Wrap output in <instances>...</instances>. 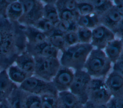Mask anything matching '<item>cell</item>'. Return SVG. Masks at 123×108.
<instances>
[{
  "instance_id": "44dd1931",
  "label": "cell",
  "mask_w": 123,
  "mask_h": 108,
  "mask_svg": "<svg viewBox=\"0 0 123 108\" xmlns=\"http://www.w3.org/2000/svg\"><path fill=\"white\" fill-rule=\"evenodd\" d=\"M7 72L10 79L18 86L29 77L25 72L15 64L11 65L7 69Z\"/></svg>"
},
{
  "instance_id": "7c38bea8",
  "label": "cell",
  "mask_w": 123,
  "mask_h": 108,
  "mask_svg": "<svg viewBox=\"0 0 123 108\" xmlns=\"http://www.w3.org/2000/svg\"><path fill=\"white\" fill-rule=\"evenodd\" d=\"M14 64L25 72L29 77L34 75L35 69V58L26 50L17 56Z\"/></svg>"
},
{
  "instance_id": "e0dca14e",
  "label": "cell",
  "mask_w": 123,
  "mask_h": 108,
  "mask_svg": "<svg viewBox=\"0 0 123 108\" xmlns=\"http://www.w3.org/2000/svg\"><path fill=\"white\" fill-rule=\"evenodd\" d=\"M107 57L114 64L120 56L123 51V42L121 38H115L110 41L103 50Z\"/></svg>"
},
{
  "instance_id": "4316f807",
  "label": "cell",
  "mask_w": 123,
  "mask_h": 108,
  "mask_svg": "<svg viewBox=\"0 0 123 108\" xmlns=\"http://www.w3.org/2000/svg\"><path fill=\"white\" fill-rule=\"evenodd\" d=\"M41 108H60L58 95L44 94L40 96Z\"/></svg>"
},
{
  "instance_id": "f546056e",
  "label": "cell",
  "mask_w": 123,
  "mask_h": 108,
  "mask_svg": "<svg viewBox=\"0 0 123 108\" xmlns=\"http://www.w3.org/2000/svg\"><path fill=\"white\" fill-rule=\"evenodd\" d=\"M79 42L81 43H90L92 39V30L86 27H78L76 31Z\"/></svg>"
},
{
  "instance_id": "ba28073f",
  "label": "cell",
  "mask_w": 123,
  "mask_h": 108,
  "mask_svg": "<svg viewBox=\"0 0 123 108\" xmlns=\"http://www.w3.org/2000/svg\"><path fill=\"white\" fill-rule=\"evenodd\" d=\"M92 32L90 44L94 48L104 50L110 41L116 38L112 31L101 24L93 29Z\"/></svg>"
},
{
  "instance_id": "b9f144b4",
  "label": "cell",
  "mask_w": 123,
  "mask_h": 108,
  "mask_svg": "<svg viewBox=\"0 0 123 108\" xmlns=\"http://www.w3.org/2000/svg\"><path fill=\"white\" fill-rule=\"evenodd\" d=\"M121 38V39H122V40H123V36H122V37H121V38Z\"/></svg>"
},
{
  "instance_id": "d6986e66",
  "label": "cell",
  "mask_w": 123,
  "mask_h": 108,
  "mask_svg": "<svg viewBox=\"0 0 123 108\" xmlns=\"http://www.w3.org/2000/svg\"><path fill=\"white\" fill-rule=\"evenodd\" d=\"M23 8L20 0H12L6 13V18L12 23H18L23 15Z\"/></svg>"
},
{
  "instance_id": "d590c367",
  "label": "cell",
  "mask_w": 123,
  "mask_h": 108,
  "mask_svg": "<svg viewBox=\"0 0 123 108\" xmlns=\"http://www.w3.org/2000/svg\"><path fill=\"white\" fill-rule=\"evenodd\" d=\"M112 70L115 71L123 76V51L118 59L113 64Z\"/></svg>"
},
{
  "instance_id": "d6a6232c",
  "label": "cell",
  "mask_w": 123,
  "mask_h": 108,
  "mask_svg": "<svg viewBox=\"0 0 123 108\" xmlns=\"http://www.w3.org/2000/svg\"><path fill=\"white\" fill-rule=\"evenodd\" d=\"M13 23L5 18L0 17V45L7 33L12 27Z\"/></svg>"
},
{
  "instance_id": "5bb4252c",
  "label": "cell",
  "mask_w": 123,
  "mask_h": 108,
  "mask_svg": "<svg viewBox=\"0 0 123 108\" xmlns=\"http://www.w3.org/2000/svg\"><path fill=\"white\" fill-rule=\"evenodd\" d=\"M21 26L25 36L27 44L36 45L47 40L46 35L36 27L31 26Z\"/></svg>"
},
{
  "instance_id": "8d00e7d4",
  "label": "cell",
  "mask_w": 123,
  "mask_h": 108,
  "mask_svg": "<svg viewBox=\"0 0 123 108\" xmlns=\"http://www.w3.org/2000/svg\"><path fill=\"white\" fill-rule=\"evenodd\" d=\"M12 0H0V17L6 18V13L7 7Z\"/></svg>"
},
{
  "instance_id": "7402d4cb",
  "label": "cell",
  "mask_w": 123,
  "mask_h": 108,
  "mask_svg": "<svg viewBox=\"0 0 123 108\" xmlns=\"http://www.w3.org/2000/svg\"><path fill=\"white\" fill-rule=\"evenodd\" d=\"M77 23L78 27H86L91 30L100 24L99 16L95 13L86 15H79Z\"/></svg>"
},
{
  "instance_id": "f1b7e54d",
  "label": "cell",
  "mask_w": 123,
  "mask_h": 108,
  "mask_svg": "<svg viewBox=\"0 0 123 108\" xmlns=\"http://www.w3.org/2000/svg\"><path fill=\"white\" fill-rule=\"evenodd\" d=\"M55 5L57 10H65L73 12L77 11V0H57L55 1Z\"/></svg>"
},
{
  "instance_id": "e575fe53",
  "label": "cell",
  "mask_w": 123,
  "mask_h": 108,
  "mask_svg": "<svg viewBox=\"0 0 123 108\" xmlns=\"http://www.w3.org/2000/svg\"><path fill=\"white\" fill-rule=\"evenodd\" d=\"M106 106L107 108H123V97H111Z\"/></svg>"
},
{
  "instance_id": "60d3db41",
  "label": "cell",
  "mask_w": 123,
  "mask_h": 108,
  "mask_svg": "<svg viewBox=\"0 0 123 108\" xmlns=\"http://www.w3.org/2000/svg\"><path fill=\"white\" fill-rule=\"evenodd\" d=\"M0 108H12V107L7 100H5L0 102Z\"/></svg>"
},
{
  "instance_id": "30bf717a",
  "label": "cell",
  "mask_w": 123,
  "mask_h": 108,
  "mask_svg": "<svg viewBox=\"0 0 123 108\" xmlns=\"http://www.w3.org/2000/svg\"><path fill=\"white\" fill-rule=\"evenodd\" d=\"M25 50L34 57L58 58L59 53V51L47 40L36 45H29L26 43Z\"/></svg>"
},
{
  "instance_id": "603a6c76",
  "label": "cell",
  "mask_w": 123,
  "mask_h": 108,
  "mask_svg": "<svg viewBox=\"0 0 123 108\" xmlns=\"http://www.w3.org/2000/svg\"><path fill=\"white\" fill-rule=\"evenodd\" d=\"M63 35L56 28L54 31L47 36V40L59 51L62 52L66 48Z\"/></svg>"
},
{
  "instance_id": "7a4b0ae2",
  "label": "cell",
  "mask_w": 123,
  "mask_h": 108,
  "mask_svg": "<svg viewBox=\"0 0 123 108\" xmlns=\"http://www.w3.org/2000/svg\"><path fill=\"white\" fill-rule=\"evenodd\" d=\"M111 64L103 50L94 48L86 60L83 69L92 78L105 79L110 72Z\"/></svg>"
},
{
  "instance_id": "d4e9b609",
  "label": "cell",
  "mask_w": 123,
  "mask_h": 108,
  "mask_svg": "<svg viewBox=\"0 0 123 108\" xmlns=\"http://www.w3.org/2000/svg\"><path fill=\"white\" fill-rule=\"evenodd\" d=\"M78 27L77 21L75 20H60L56 25V29L63 34L72 31H76Z\"/></svg>"
},
{
  "instance_id": "2e32d148",
  "label": "cell",
  "mask_w": 123,
  "mask_h": 108,
  "mask_svg": "<svg viewBox=\"0 0 123 108\" xmlns=\"http://www.w3.org/2000/svg\"><path fill=\"white\" fill-rule=\"evenodd\" d=\"M17 85L13 83L9 78L7 69L0 70V102L7 100L13 90Z\"/></svg>"
},
{
  "instance_id": "ac0fdd59",
  "label": "cell",
  "mask_w": 123,
  "mask_h": 108,
  "mask_svg": "<svg viewBox=\"0 0 123 108\" xmlns=\"http://www.w3.org/2000/svg\"><path fill=\"white\" fill-rule=\"evenodd\" d=\"M28 94L17 86L13 90L7 100L12 108H24Z\"/></svg>"
},
{
  "instance_id": "8fae6325",
  "label": "cell",
  "mask_w": 123,
  "mask_h": 108,
  "mask_svg": "<svg viewBox=\"0 0 123 108\" xmlns=\"http://www.w3.org/2000/svg\"><path fill=\"white\" fill-rule=\"evenodd\" d=\"M105 81L112 97H123V76L112 70L105 79Z\"/></svg>"
},
{
  "instance_id": "ffe728a7",
  "label": "cell",
  "mask_w": 123,
  "mask_h": 108,
  "mask_svg": "<svg viewBox=\"0 0 123 108\" xmlns=\"http://www.w3.org/2000/svg\"><path fill=\"white\" fill-rule=\"evenodd\" d=\"M55 1L48 0L43 1L44 3L43 17L56 26L60 21V19L58 10L55 3Z\"/></svg>"
},
{
  "instance_id": "3957f363",
  "label": "cell",
  "mask_w": 123,
  "mask_h": 108,
  "mask_svg": "<svg viewBox=\"0 0 123 108\" xmlns=\"http://www.w3.org/2000/svg\"><path fill=\"white\" fill-rule=\"evenodd\" d=\"M23 5V15L18 23L23 26H33L43 17V1L38 0H20Z\"/></svg>"
},
{
  "instance_id": "9a60e30c",
  "label": "cell",
  "mask_w": 123,
  "mask_h": 108,
  "mask_svg": "<svg viewBox=\"0 0 123 108\" xmlns=\"http://www.w3.org/2000/svg\"><path fill=\"white\" fill-rule=\"evenodd\" d=\"M60 108H82L83 104L78 97L69 90L58 92Z\"/></svg>"
},
{
  "instance_id": "f35d334b",
  "label": "cell",
  "mask_w": 123,
  "mask_h": 108,
  "mask_svg": "<svg viewBox=\"0 0 123 108\" xmlns=\"http://www.w3.org/2000/svg\"><path fill=\"white\" fill-rule=\"evenodd\" d=\"M115 34L119 37V38L123 36V18L122 19L120 24L117 27L115 31Z\"/></svg>"
},
{
  "instance_id": "484cf974",
  "label": "cell",
  "mask_w": 123,
  "mask_h": 108,
  "mask_svg": "<svg viewBox=\"0 0 123 108\" xmlns=\"http://www.w3.org/2000/svg\"><path fill=\"white\" fill-rule=\"evenodd\" d=\"M33 26L44 33L47 37L56 29V26L44 17L39 20Z\"/></svg>"
},
{
  "instance_id": "4dcf8cb0",
  "label": "cell",
  "mask_w": 123,
  "mask_h": 108,
  "mask_svg": "<svg viewBox=\"0 0 123 108\" xmlns=\"http://www.w3.org/2000/svg\"><path fill=\"white\" fill-rule=\"evenodd\" d=\"M41 99L40 96L28 94L24 108H41Z\"/></svg>"
},
{
  "instance_id": "83f0119b",
  "label": "cell",
  "mask_w": 123,
  "mask_h": 108,
  "mask_svg": "<svg viewBox=\"0 0 123 108\" xmlns=\"http://www.w3.org/2000/svg\"><path fill=\"white\" fill-rule=\"evenodd\" d=\"M77 11L79 15H86L94 13L93 5L90 0H77Z\"/></svg>"
},
{
  "instance_id": "8992f818",
  "label": "cell",
  "mask_w": 123,
  "mask_h": 108,
  "mask_svg": "<svg viewBox=\"0 0 123 108\" xmlns=\"http://www.w3.org/2000/svg\"><path fill=\"white\" fill-rule=\"evenodd\" d=\"M87 94L88 101L100 104H106L112 97L102 78L91 79Z\"/></svg>"
},
{
  "instance_id": "5b68a950",
  "label": "cell",
  "mask_w": 123,
  "mask_h": 108,
  "mask_svg": "<svg viewBox=\"0 0 123 108\" xmlns=\"http://www.w3.org/2000/svg\"><path fill=\"white\" fill-rule=\"evenodd\" d=\"M19 87L26 92L38 96L50 94L58 95V92L52 81H48L34 75L27 78Z\"/></svg>"
},
{
  "instance_id": "ab89813d",
  "label": "cell",
  "mask_w": 123,
  "mask_h": 108,
  "mask_svg": "<svg viewBox=\"0 0 123 108\" xmlns=\"http://www.w3.org/2000/svg\"><path fill=\"white\" fill-rule=\"evenodd\" d=\"M114 6L120 15L123 18V4L115 5H114Z\"/></svg>"
},
{
  "instance_id": "6da1fadb",
  "label": "cell",
  "mask_w": 123,
  "mask_h": 108,
  "mask_svg": "<svg viewBox=\"0 0 123 108\" xmlns=\"http://www.w3.org/2000/svg\"><path fill=\"white\" fill-rule=\"evenodd\" d=\"M93 48L90 43H81L66 48L62 52L59 59L61 66L74 70L83 69L86 60Z\"/></svg>"
},
{
  "instance_id": "52a82bcc",
  "label": "cell",
  "mask_w": 123,
  "mask_h": 108,
  "mask_svg": "<svg viewBox=\"0 0 123 108\" xmlns=\"http://www.w3.org/2000/svg\"><path fill=\"white\" fill-rule=\"evenodd\" d=\"M92 77L84 70H74V76L69 91L84 104L88 101L87 91Z\"/></svg>"
},
{
  "instance_id": "836d02e7",
  "label": "cell",
  "mask_w": 123,
  "mask_h": 108,
  "mask_svg": "<svg viewBox=\"0 0 123 108\" xmlns=\"http://www.w3.org/2000/svg\"><path fill=\"white\" fill-rule=\"evenodd\" d=\"M63 37L66 48L79 43L76 31H72L64 34Z\"/></svg>"
},
{
  "instance_id": "9c48e42d",
  "label": "cell",
  "mask_w": 123,
  "mask_h": 108,
  "mask_svg": "<svg viewBox=\"0 0 123 108\" xmlns=\"http://www.w3.org/2000/svg\"><path fill=\"white\" fill-rule=\"evenodd\" d=\"M74 76V70L61 66L51 81L58 92L68 91L73 82Z\"/></svg>"
},
{
  "instance_id": "1f68e13d",
  "label": "cell",
  "mask_w": 123,
  "mask_h": 108,
  "mask_svg": "<svg viewBox=\"0 0 123 108\" xmlns=\"http://www.w3.org/2000/svg\"><path fill=\"white\" fill-rule=\"evenodd\" d=\"M60 20L77 21L79 16L77 12H73L65 10H58Z\"/></svg>"
},
{
  "instance_id": "4fadbf2b",
  "label": "cell",
  "mask_w": 123,
  "mask_h": 108,
  "mask_svg": "<svg viewBox=\"0 0 123 108\" xmlns=\"http://www.w3.org/2000/svg\"><path fill=\"white\" fill-rule=\"evenodd\" d=\"M122 19L114 5L99 16L100 24L107 27L114 33Z\"/></svg>"
},
{
  "instance_id": "cb8c5ba5",
  "label": "cell",
  "mask_w": 123,
  "mask_h": 108,
  "mask_svg": "<svg viewBox=\"0 0 123 108\" xmlns=\"http://www.w3.org/2000/svg\"><path fill=\"white\" fill-rule=\"evenodd\" d=\"M90 1L93 6L94 13L98 16H101L114 6L113 1L109 0H92Z\"/></svg>"
},
{
  "instance_id": "277c9868",
  "label": "cell",
  "mask_w": 123,
  "mask_h": 108,
  "mask_svg": "<svg viewBox=\"0 0 123 108\" xmlns=\"http://www.w3.org/2000/svg\"><path fill=\"white\" fill-rule=\"evenodd\" d=\"M34 75L48 81H51L61 65L58 58L35 56Z\"/></svg>"
},
{
  "instance_id": "74e56055",
  "label": "cell",
  "mask_w": 123,
  "mask_h": 108,
  "mask_svg": "<svg viewBox=\"0 0 123 108\" xmlns=\"http://www.w3.org/2000/svg\"><path fill=\"white\" fill-rule=\"evenodd\" d=\"M82 108H107V106L106 104H98L88 100L83 104Z\"/></svg>"
}]
</instances>
